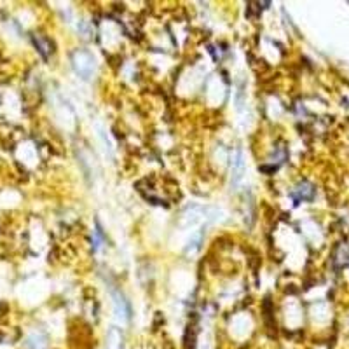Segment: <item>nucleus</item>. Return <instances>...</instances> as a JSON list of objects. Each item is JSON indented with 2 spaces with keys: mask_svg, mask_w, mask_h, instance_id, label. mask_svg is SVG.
<instances>
[{
  "mask_svg": "<svg viewBox=\"0 0 349 349\" xmlns=\"http://www.w3.org/2000/svg\"><path fill=\"white\" fill-rule=\"evenodd\" d=\"M73 69L82 79H91L93 73H94V60L89 52L77 51L73 54Z\"/></svg>",
  "mask_w": 349,
  "mask_h": 349,
  "instance_id": "1",
  "label": "nucleus"
},
{
  "mask_svg": "<svg viewBox=\"0 0 349 349\" xmlns=\"http://www.w3.org/2000/svg\"><path fill=\"white\" fill-rule=\"evenodd\" d=\"M243 175H245V154H243V150L239 149L236 152L234 161H233V169H231V184L237 185L241 182V178H243Z\"/></svg>",
  "mask_w": 349,
  "mask_h": 349,
  "instance_id": "2",
  "label": "nucleus"
},
{
  "mask_svg": "<svg viewBox=\"0 0 349 349\" xmlns=\"http://www.w3.org/2000/svg\"><path fill=\"white\" fill-rule=\"evenodd\" d=\"M114 313H116V318L119 321H128V305H126L122 295H119V293H114Z\"/></svg>",
  "mask_w": 349,
  "mask_h": 349,
  "instance_id": "3",
  "label": "nucleus"
},
{
  "mask_svg": "<svg viewBox=\"0 0 349 349\" xmlns=\"http://www.w3.org/2000/svg\"><path fill=\"white\" fill-rule=\"evenodd\" d=\"M107 349H122V335L117 328H112L107 337Z\"/></svg>",
  "mask_w": 349,
  "mask_h": 349,
  "instance_id": "4",
  "label": "nucleus"
},
{
  "mask_svg": "<svg viewBox=\"0 0 349 349\" xmlns=\"http://www.w3.org/2000/svg\"><path fill=\"white\" fill-rule=\"evenodd\" d=\"M28 346H30V349H44L46 348V342L42 341L40 337H30V342H28Z\"/></svg>",
  "mask_w": 349,
  "mask_h": 349,
  "instance_id": "5",
  "label": "nucleus"
}]
</instances>
